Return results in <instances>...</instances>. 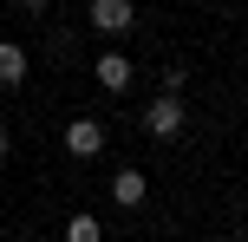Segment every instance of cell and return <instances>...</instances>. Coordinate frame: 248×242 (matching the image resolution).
I'll use <instances>...</instances> for the list:
<instances>
[{"label": "cell", "mask_w": 248, "mask_h": 242, "mask_svg": "<svg viewBox=\"0 0 248 242\" xmlns=\"http://www.w3.org/2000/svg\"><path fill=\"white\" fill-rule=\"evenodd\" d=\"M144 138H157V144H176L183 138V125H189V112H183V92H157V98L144 105Z\"/></svg>", "instance_id": "cell-1"}, {"label": "cell", "mask_w": 248, "mask_h": 242, "mask_svg": "<svg viewBox=\"0 0 248 242\" xmlns=\"http://www.w3.org/2000/svg\"><path fill=\"white\" fill-rule=\"evenodd\" d=\"M85 20H92V33H98V39H118V33H131V26H137V0H92Z\"/></svg>", "instance_id": "cell-2"}, {"label": "cell", "mask_w": 248, "mask_h": 242, "mask_svg": "<svg viewBox=\"0 0 248 242\" xmlns=\"http://www.w3.org/2000/svg\"><path fill=\"white\" fill-rule=\"evenodd\" d=\"M105 138H111L105 118H72V125H65V151H72V157H98Z\"/></svg>", "instance_id": "cell-3"}, {"label": "cell", "mask_w": 248, "mask_h": 242, "mask_svg": "<svg viewBox=\"0 0 248 242\" xmlns=\"http://www.w3.org/2000/svg\"><path fill=\"white\" fill-rule=\"evenodd\" d=\"M92 79H98V85H105V92L118 98V92H131V85H137V65L124 59V52H98V65H92Z\"/></svg>", "instance_id": "cell-4"}, {"label": "cell", "mask_w": 248, "mask_h": 242, "mask_svg": "<svg viewBox=\"0 0 248 242\" xmlns=\"http://www.w3.org/2000/svg\"><path fill=\"white\" fill-rule=\"evenodd\" d=\"M144 196H150V177H144V170H131V164L111 170V203L118 210H144Z\"/></svg>", "instance_id": "cell-5"}, {"label": "cell", "mask_w": 248, "mask_h": 242, "mask_svg": "<svg viewBox=\"0 0 248 242\" xmlns=\"http://www.w3.org/2000/svg\"><path fill=\"white\" fill-rule=\"evenodd\" d=\"M26 72H33V59H26L20 39H0V92H20Z\"/></svg>", "instance_id": "cell-6"}, {"label": "cell", "mask_w": 248, "mask_h": 242, "mask_svg": "<svg viewBox=\"0 0 248 242\" xmlns=\"http://www.w3.org/2000/svg\"><path fill=\"white\" fill-rule=\"evenodd\" d=\"M65 242H105V223L92 210H78V216H65Z\"/></svg>", "instance_id": "cell-7"}, {"label": "cell", "mask_w": 248, "mask_h": 242, "mask_svg": "<svg viewBox=\"0 0 248 242\" xmlns=\"http://www.w3.org/2000/svg\"><path fill=\"white\" fill-rule=\"evenodd\" d=\"M189 85V65H163L157 72V92H183Z\"/></svg>", "instance_id": "cell-8"}, {"label": "cell", "mask_w": 248, "mask_h": 242, "mask_svg": "<svg viewBox=\"0 0 248 242\" xmlns=\"http://www.w3.org/2000/svg\"><path fill=\"white\" fill-rule=\"evenodd\" d=\"M20 7L33 13V20H46V13H52V0H20Z\"/></svg>", "instance_id": "cell-9"}, {"label": "cell", "mask_w": 248, "mask_h": 242, "mask_svg": "<svg viewBox=\"0 0 248 242\" xmlns=\"http://www.w3.org/2000/svg\"><path fill=\"white\" fill-rule=\"evenodd\" d=\"M7 157H13V131L0 125V164H7Z\"/></svg>", "instance_id": "cell-10"}]
</instances>
